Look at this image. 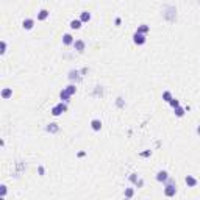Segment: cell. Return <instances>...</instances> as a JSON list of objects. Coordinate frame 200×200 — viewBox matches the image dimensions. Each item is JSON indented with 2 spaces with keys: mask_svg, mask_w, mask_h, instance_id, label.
<instances>
[{
  "mask_svg": "<svg viewBox=\"0 0 200 200\" xmlns=\"http://www.w3.org/2000/svg\"><path fill=\"white\" fill-rule=\"evenodd\" d=\"M175 192H177V186H175V183L172 182V180H169V178H167V186H166V189H164V194H166L167 197H174Z\"/></svg>",
  "mask_w": 200,
  "mask_h": 200,
  "instance_id": "1",
  "label": "cell"
},
{
  "mask_svg": "<svg viewBox=\"0 0 200 200\" xmlns=\"http://www.w3.org/2000/svg\"><path fill=\"white\" fill-rule=\"evenodd\" d=\"M64 111H67V106L64 105V103H58L56 106H53V108H52V114H53V116H60L61 113H64Z\"/></svg>",
  "mask_w": 200,
  "mask_h": 200,
  "instance_id": "2",
  "label": "cell"
},
{
  "mask_svg": "<svg viewBox=\"0 0 200 200\" xmlns=\"http://www.w3.org/2000/svg\"><path fill=\"white\" fill-rule=\"evenodd\" d=\"M133 42L136 45H142V44H145V34H142V33H134L133 34Z\"/></svg>",
  "mask_w": 200,
  "mask_h": 200,
  "instance_id": "3",
  "label": "cell"
},
{
  "mask_svg": "<svg viewBox=\"0 0 200 200\" xmlns=\"http://www.w3.org/2000/svg\"><path fill=\"white\" fill-rule=\"evenodd\" d=\"M69 80H71V82H80V80H82V75H80L78 71H71L69 72Z\"/></svg>",
  "mask_w": 200,
  "mask_h": 200,
  "instance_id": "4",
  "label": "cell"
},
{
  "mask_svg": "<svg viewBox=\"0 0 200 200\" xmlns=\"http://www.w3.org/2000/svg\"><path fill=\"white\" fill-rule=\"evenodd\" d=\"M74 47H75V50H77L78 53H82L83 50H84V47H86V44H84V41L78 39V41H75V42H74Z\"/></svg>",
  "mask_w": 200,
  "mask_h": 200,
  "instance_id": "5",
  "label": "cell"
},
{
  "mask_svg": "<svg viewBox=\"0 0 200 200\" xmlns=\"http://www.w3.org/2000/svg\"><path fill=\"white\" fill-rule=\"evenodd\" d=\"M184 182H186V184L189 188H194V186H197V178H194L192 175H188L186 178H184Z\"/></svg>",
  "mask_w": 200,
  "mask_h": 200,
  "instance_id": "6",
  "label": "cell"
},
{
  "mask_svg": "<svg viewBox=\"0 0 200 200\" xmlns=\"http://www.w3.org/2000/svg\"><path fill=\"white\" fill-rule=\"evenodd\" d=\"M22 27H24V30H32L34 27V21L33 19H25V21L22 22Z\"/></svg>",
  "mask_w": 200,
  "mask_h": 200,
  "instance_id": "7",
  "label": "cell"
},
{
  "mask_svg": "<svg viewBox=\"0 0 200 200\" xmlns=\"http://www.w3.org/2000/svg\"><path fill=\"white\" fill-rule=\"evenodd\" d=\"M167 178H169V175H167L166 171H160L158 174H156V180H158V182H167Z\"/></svg>",
  "mask_w": 200,
  "mask_h": 200,
  "instance_id": "8",
  "label": "cell"
},
{
  "mask_svg": "<svg viewBox=\"0 0 200 200\" xmlns=\"http://www.w3.org/2000/svg\"><path fill=\"white\" fill-rule=\"evenodd\" d=\"M74 38H72V34H64V36H63V44L64 45H71V44H74Z\"/></svg>",
  "mask_w": 200,
  "mask_h": 200,
  "instance_id": "9",
  "label": "cell"
},
{
  "mask_svg": "<svg viewBox=\"0 0 200 200\" xmlns=\"http://www.w3.org/2000/svg\"><path fill=\"white\" fill-rule=\"evenodd\" d=\"M91 127L94 132H100V128H102V122L99 121V119H94V121L91 122Z\"/></svg>",
  "mask_w": 200,
  "mask_h": 200,
  "instance_id": "10",
  "label": "cell"
},
{
  "mask_svg": "<svg viewBox=\"0 0 200 200\" xmlns=\"http://www.w3.org/2000/svg\"><path fill=\"white\" fill-rule=\"evenodd\" d=\"M82 24H83L82 21H78V19H74V21H71V28H72V30H78V28H82Z\"/></svg>",
  "mask_w": 200,
  "mask_h": 200,
  "instance_id": "11",
  "label": "cell"
},
{
  "mask_svg": "<svg viewBox=\"0 0 200 200\" xmlns=\"http://www.w3.org/2000/svg\"><path fill=\"white\" fill-rule=\"evenodd\" d=\"M47 17H49V11L47 10H41L39 13H38V21H45Z\"/></svg>",
  "mask_w": 200,
  "mask_h": 200,
  "instance_id": "12",
  "label": "cell"
},
{
  "mask_svg": "<svg viewBox=\"0 0 200 200\" xmlns=\"http://www.w3.org/2000/svg\"><path fill=\"white\" fill-rule=\"evenodd\" d=\"M80 21H82V22H89V21H91V13H88V11H83L82 16H80Z\"/></svg>",
  "mask_w": 200,
  "mask_h": 200,
  "instance_id": "13",
  "label": "cell"
},
{
  "mask_svg": "<svg viewBox=\"0 0 200 200\" xmlns=\"http://www.w3.org/2000/svg\"><path fill=\"white\" fill-rule=\"evenodd\" d=\"M60 97H61V100H64V102H69V99H71V94L66 91V89H63L60 92Z\"/></svg>",
  "mask_w": 200,
  "mask_h": 200,
  "instance_id": "14",
  "label": "cell"
},
{
  "mask_svg": "<svg viewBox=\"0 0 200 200\" xmlns=\"http://www.w3.org/2000/svg\"><path fill=\"white\" fill-rule=\"evenodd\" d=\"M58 125H56V124H49L47 125V132L49 133H58Z\"/></svg>",
  "mask_w": 200,
  "mask_h": 200,
  "instance_id": "15",
  "label": "cell"
},
{
  "mask_svg": "<svg viewBox=\"0 0 200 200\" xmlns=\"http://www.w3.org/2000/svg\"><path fill=\"white\" fill-rule=\"evenodd\" d=\"M150 30V27L149 25H145V24H142V25H139L138 27V33H142V34H145Z\"/></svg>",
  "mask_w": 200,
  "mask_h": 200,
  "instance_id": "16",
  "label": "cell"
},
{
  "mask_svg": "<svg viewBox=\"0 0 200 200\" xmlns=\"http://www.w3.org/2000/svg\"><path fill=\"white\" fill-rule=\"evenodd\" d=\"M11 95H13V91H11V89H8V88L2 91V97H3V99H10Z\"/></svg>",
  "mask_w": 200,
  "mask_h": 200,
  "instance_id": "17",
  "label": "cell"
},
{
  "mask_svg": "<svg viewBox=\"0 0 200 200\" xmlns=\"http://www.w3.org/2000/svg\"><path fill=\"white\" fill-rule=\"evenodd\" d=\"M163 100H166V102H171L172 100V94L169 91H164L163 92Z\"/></svg>",
  "mask_w": 200,
  "mask_h": 200,
  "instance_id": "18",
  "label": "cell"
},
{
  "mask_svg": "<svg viewBox=\"0 0 200 200\" xmlns=\"http://www.w3.org/2000/svg\"><path fill=\"white\" fill-rule=\"evenodd\" d=\"M174 110H175V116H177V117H183V114H184V110H183V108L177 106V108H174Z\"/></svg>",
  "mask_w": 200,
  "mask_h": 200,
  "instance_id": "19",
  "label": "cell"
},
{
  "mask_svg": "<svg viewBox=\"0 0 200 200\" xmlns=\"http://www.w3.org/2000/svg\"><path fill=\"white\" fill-rule=\"evenodd\" d=\"M66 91H67L71 95H74V94H75V91H77V88L74 86V84H69V86L66 88Z\"/></svg>",
  "mask_w": 200,
  "mask_h": 200,
  "instance_id": "20",
  "label": "cell"
},
{
  "mask_svg": "<svg viewBox=\"0 0 200 200\" xmlns=\"http://www.w3.org/2000/svg\"><path fill=\"white\" fill-rule=\"evenodd\" d=\"M169 103H171V106H174V108H177V106H180V102H178V100H177V99H172Z\"/></svg>",
  "mask_w": 200,
  "mask_h": 200,
  "instance_id": "21",
  "label": "cell"
},
{
  "mask_svg": "<svg viewBox=\"0 0 200 200\" xmlns=\"http://www.w3.org/2000/svg\"><path fill=\"white\" fill-rule=\"evenodd\" d=\"M0 47H2V50H0V53H2V55H3V53L6 52V42H5V41H2V42H0Z\"/></svg>",
  "mask_w": 200,
  "mask_h": 200,
  "instance_id": "22",
  "label": "cell"
},
{
  "mask_svg": "<svg viewBox=\"0 0 200 200\" xmlns=\"http://www.w3.org/2000/svg\"><path fill=\"white\" fill-rule=\"evenodd\" d=\"M133 194H134L133 189H127L125 191V197H133Z\"/></svg>",
  "mask_w": 200,
  "mask_h": 200,
  "instance_id": "23",
  "label": "cell"
},
{
  "mask_svg": "<svg viewBox=\"0 0 200 200\" xmlns=\"http://www.w3.org/2000/svg\"><path fill=\"white\" fill-rule=\"evenodd\" d=\"M138 174H132V177H130V180H132L133 183H138V177H136Z\"/></svg>",
  "mask_w": 200,
  "mask_h": 200,
  "instance_id": "24",
  "label": "cell"
},
{
  "mask_svg": "<svg viewBox=\"0 0 200 200\" xmlns=\"http://www.w3.org/2000/svg\"><path fill=\"white\" fill-rule=\"evenodd\" d=\"M0 194H2V195L6 194V188H5V186H2V189H0Z\"/></svg>",
  "mask_w": 200,
  "mask_h": 200,
  "instance_id": "25",
  "label": "cell"
},
{
  "mask_svg": "<svg viewBox=\"0 0 200 200\" xmlns=\"http://www.w3.org/2000/svg\"><path fill=\"white\" fill-rule=\"evenodd\" d=\"M141 156H150V152H142Z\"/></svg>",
  "mask_w": 200,
  "mask_h": 200,
  "instance_id": "26",
  "label": "cell"
},
{
  "mask_svg": "<svg viewBox=\"0 0 200 200\" xmlns=\"http://www.w3.org/2000/svg\"><path fill=\"white\" fill-rule=\"evenodd\" d=\"M197 133L200 134V125H199V128H197Z\"/></svg>",
  "mask_w": 200,
  "mask_h": 200,
  "instance_id": "27",
  "label": "cell"
}]
</instances>
